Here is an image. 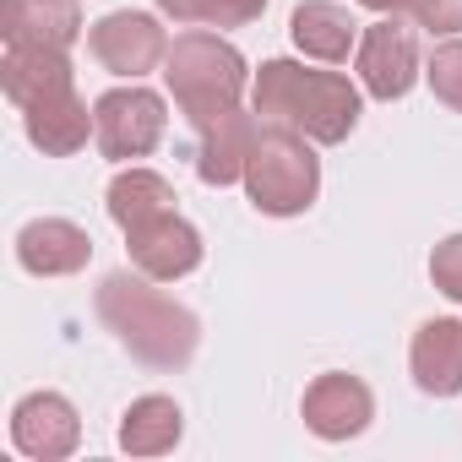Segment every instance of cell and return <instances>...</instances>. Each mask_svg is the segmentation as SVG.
Returning a JSON list of instances; mask_svg holds the SVG:
<instances>
[{"instance_id": "5", "label": "cell", "mask_w": 462, "mask_h": 462, "mask_svg": "<svg viewBox=\"0 0 462 462\" xmlns=\"http://www.w3.org/2000/svg\"><path fill=\"white\" fill-rule=\"evenodd\" d=\"M245 190L256 201V212L267 217H294L316 201L321 190V163L310 152V136H300L294 125H267L251 136L245 152Z\"/></svg>"}, {"instance_id": "12", "label": "cell", "mask_w": 462, "mask_h": 462, "mask_svg": "<svg viewBox=\"0 0 462 462\" xmlns=\"http://www.w3.org/2000/svg\"><path fill=\"white\" fill-rule=\"evenodd\" d=\"M17 262L33 278H71L93 262V240H88V228L66 217H33L17 235Z\"/></svg>"}, {"instance_id": "4", "label": "cell", "mask_w": 462, "mask_h": 462, "mask_svg": "<svg viewBox=\"0 0 462 462\" xmlns=\"http://www.w3.org/2000/svg\"><path fill=\"white\" fill-rule=\"evenodd\" d=\"M163 77H169V93L185 109V120L201 131V125H212V120H223V115L240 109L245 55L228 44V39H217V33H180L169 44Z\"/></svg>"}, {"instance_id": "3", "label": "cell", "mask_w": 462, "mask_h": 462, "mask_svg": "<svg viewBox=\"0 0 462 462\" xmlns=\"http://www.w3.org/2000/svg\"><path fill=\"white\" fill-rule=\"evenodd\" d=\"M256 115L294 125L310 142H343L359 125V88L337 71H305L294 60H267L256 71Z\"/></svg>"}, {"instance_id": "23", "label": "cell", "mask_w": 462, "mask_h": 462, "mask_svg": "<svg viewBox=\"0 0 462 462\" xmlns=\"http://www.w3.org/2000/svg\"><path fill=\"white\" fill-rule=\"evenodd\" d=\"M359 6H370V12H381V17H392V12H408V0H359Z\"/></svg>"}, {"instance_id": "7", "label": "cell", "mask_w": 462, "mask_h": 462, "mask_svg": "<svg viewBox=\"0 0 462 462\" xmlns=\"http://www.w3.org/2000/svg\"><path fill=\"white\" fill-rule=\"evenodd\" d=\"M88 50H93V60L104 71L131 77V82L147 77L158 60H169V39H163V28L147 12H109V17H98L93 33H88Z\"/></svg>"}, {"instance_id": "15", "label": "cell", "mask_w": 462, "mask_h": 462, "mask_svg": "<svg viewBox=\"0 0 462 462\" xmlns=\"http://www.w3.org/2000/svg\"><path fill=\"white\" fill-rule=\"evenodd\" d=\"M289 33L316 60H348V50L359 39V23L343 6H332V0H300L294 17H289Z\"/></svg>"}, {"instance_id": "19", "label": "cell", "mask_w": 462, "mask_h": 462, "mask_svg": "<svg viewBox=\"0 0 462 462\" xmlns=\"http://www.w3.org/2000/svg\"><path fill=\"white\" fill-rule=\"evenodd\" d=\"M174 23H207V28H245L267 12V0H158Z\"/></svg>"}, {"instance_id": "2", "label": "cell", "mask_w": 462, "mask_h": 462, "mask_svg": "<svg viewBox=\"0 0 462 462\" xmlns=\"http://www.w3.org/2000/svg\"><path fill=\"white\" fill-rule=\"evenodd\" d=\"M98 321L147 370H185L201 343L196 316L180 300L158 294L147 273H109L98 283Z\"/></svg>"}, {"instance_id": "21", "label": "cell", "mask_w": 462, "mask_h": 462, "mask_svg": "<svg viewBox=\"0 0 462 462\" xmlns=\"http://www.w3.org/2000/svg\"><path fill=\"white\" fill-rule=\"evenodd\" d=\"M430 278H435V289H440L446 300H462V235H451V240L435 245V256H430Z\"/></svg>"}, {"instance_id": "14", "label": "cell", "mask_w": 462, "mask_h": 462, "mask_svg": "<svg viewBox=\"0 0 462 462\" xmlns=\"http://www.w3.org/2000/svg\"><path fill=\"white\" fill-rule=\"evenodd\" d=\"M408 365H413V381H419V392H430V397H457L462 392V321H424L419 332H413V354H408Z\"/></svg>"}, {"instance_id": "1", "label": "cell", "mask_w": 462, "mask_h": 462, "mask_svg": "<svg viewBox=\"0 0 462 462\" xmlns=\"http://www.w3.org/2000/svg\"><path fill=\"white\" fill-rule=\"evenodd\" d=\"M0 88H6V98L23 109L28 142L39 152L71 158V152L88 147L93 115L77 98V77H71L66 50H23V44H6V60H0Z\"/></svg>"}, {"instance_id": "20", "label": "cell", "mask_w": 462, "mask_h": 462, "mask_svg": "<svg viewBox=\"0 0 462 462\" xmlns=\"http://www.w3.org/2000/svg\"><path fill=\"white\" fill-rule=\"evenodd\" d=\"M424 77H430L435 98H440V104H451V109L462 115V39H446V44L430 55Z\"/></svg>"}, {"instance_id": "17", "label": "cell", "mask_w": 462, "mask_h": 462, "mask_svg": "<svg viewBox=\"0 0 462 462\" xmlns=\"http://www.w3.org/2000/svg\"><path fill=\"white\" fill-rule=\"evenodd\" d=\"M180 430H185V413L174 397H136L120 419V446L131 457H163L180 446Z\"/></svg>"}, {"instance_id": "11", "label": "cell", "mask_w": 462, "mask_h": 462, "mask_svg": "<svg viewBox=\"0 0 462 462\" xmlns=\"http://www.w3.org/2000/svg\"><path fill=\"white\" fill-rule=\"evenodd\" d=\"M12 440L33 462H60V457L77 451L82 419H77V408L60 392H33V397H23L12 408Z\"/></svg>"}, {"instance_id": "8", "label": "cell", "mask_w": 462, "mask_h": 462, "mask_svg": "<svg viewBox=\"0 0 462 462\" xmlns=\"http://www.w3.org/2000/svg\"><path fill=\"white\" fill-rule=\"evenodd\" d=\"M125 240H131L125 251H131L136 273H147L152 283H174V278L201 267V235L180 212H158V217L125 228Z\"/></svg>"}, {"instance_id": "22", "label": "cell", "mask_w": 462, "mask_h": 462, "mask_svg": "<svg viewBox=\"0 0 462 462\" xmlns=\"http://www.w3.org/2000/svg\"><path fill=\"white\" fill-rule=\"evenodd\" d=\"M408 12L430 33H457L462 28V0H408Z\"/></svg>"}, {"instance_id": "9", "label": "cell", "mask_w": 462, "mask_h": 462, "mask_svg": "<svg viewBox=\"0 0 462 462\" xmlns=\"http://www.w3.org/2000/svg\"><path fill=\"white\" fill-rule=\"evenodd\" d=\"M300 413H305L310 435H321V440H354V435L370 430V419H375V397H370V386H365L359 375L332 370V375H316V381H310Z\"/></svg>"}, {"instance_id": "10", "label": "cell", "mask_w": 462, "mask_h": 462, "mask_svg": "<svg viewBox=\"0 0 462 462\" xmlns=\"http://www.w3.org/2000/svg\"><path fill=\"white\" fill-rule=\"evenodd\" d=\"M419 77V50H413V33L397 23V17H381L375 28H365L359 39V82L370 98L392 104L413 88Z\"/></svg>"}, {"instance_id": "6", "label": "cell", "mask_w": 462, "mask_h": 462, "mask_svg": "<svg viewBox=\"0 0 462 462\" xmlns=\"http://www.w3.org/2000/svg\"><path fill=\"white\" fill-rule=\"evenodd\" d=\"M163 98L147 88H115L93 104V136L104 147V158L125 163V158H147L163 142Z\"/></svg>"}, {"instance_id": "18", "label": "cell", "mask_w": 462, "mask_h": 462, "mask_svg": "<svg viewBox=\"0 0 462 462\" xmlns=\"http://www.w3.org/2000/svg\"><path fill=\"white\" fill-rule=\"evenodd\" d=\"M158 212H174V185L163 174H152V169L115 174V185H109V217L120 228H136V223H147Z\"/></svg>"}, {"instance_id": "13", "label": "cell", "mask_w": 462, "mask_h": 462, "mask_svg": "<svg viewBox=\"0 0 462 462\" xmlns=\"http://www.w3.org/2000/svg\"><path fill=\"white\" fill-rule=\"evenodd\" d=\"M0 33L23 50H71L82 33L77 0H0Z\"/></svg>"}, {"instance_id": "16", "label": "cell", "mask_w": 462, "mask_h": 462, "mask_svg": "<svg viewBox=\"0 0 462 462\" xmlns=\"http://www.w3.org/2000/svg\"><path fill=\"white\" fill-rule=\"evenodd\" d=\"M251 136H256V125H251V115H223V120H212V125H201V158H196V174L207 180V185H235V180H245V152H251Z\"/></svg>"}]
</instances>
